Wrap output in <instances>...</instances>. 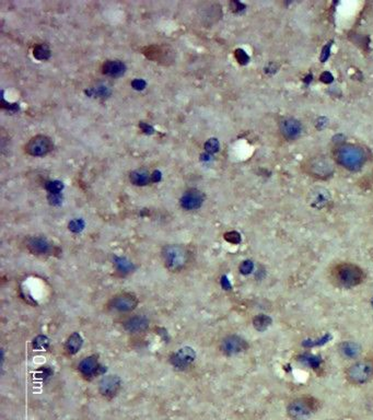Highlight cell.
<instances>
[{"label":"cell","mask_w":373,"mask_h":420,"mask_svg":"<svg viewBox=\"0 0 373 420\" xmlns=\"http://www.w3.org/2000/svg\"><path fill=\"white\" fill-rule=\"evenodd\" d=\"M336 160L338 165L350 171H358L367 161L364 150L356 145H343L336 151Z\"/></svg>","instance_id":"1"},{"label":"cell","mask_w":373,"mask_h":420,"mask_svg":"<svg viewBox=\"0 0 373 420\" xmlns=\"http://www.w3.org/2000/svg\"><path fill=\"white\" fill-rule=\"evenodd\" d=\"M333 275L337 284L344 288L356 287L360 284L364 278L362 269L357 265L349 264V263L337 265Z\"/></svg>","instance_id":"2"},{"label":"cell","mask_w":373,"mask_h":420,"mask_svg":"<svg viewBox=\"0 0 373 420\" xmlns=\"http://www.w3.org/2000/svg\"><path fill=\"white\" fill-rule=\"evenodd\" d=\"M347 380L353 384H364L373 379V359L367 358L355 362L346 372Z\"/></svg>","instance_id":"3"},{"label":"cell","mask_w":373,"mask_h":420,"mask_svg":"<svg viewBox=\"0 0 373 420\" xmlns=\"http://www.w3.org/2000/svg\"><path fill=\"white\" fill-rule=\"evenodd\" d=\"M162 256L166 266L172 272L184 268L189 261V252L181 245H168L163 248Z\"/></svg>","instance_id":"4"},{"label":"cell","mask_w":373,"mask_h":420,"mask_svg":"<svg viewBox=\"0 0 373 420\" xmlns=\"http://www.w3.org/2000/svg\"><path fill=\"white\" fill-rule=\"evenodd\" d=\"M306 169L312 176L318 177V179H327L334 172L333 163L323 156L310 160L307 162Z\"/></svg>","instance_id":"5"},{"label":"cell","mask_w":373,"mask_h":420,"mask_svg":"<svg viewBox=\"0 0 373 420\" xmlns=\"http://www.w3.org/2000/svg\"><path fill=\"white\" fill-rule=\"evenodd\" d=\"M52 148L53 145L51 139L46 136H43V135H39V136L33 137L27 142L25 150L28 154L34 156H41L47 154L52 150Z\"/></svg>","instance_id":"6"},{"label":"cell","mask_w":373,"mask_h":420,"mask_svg":"<svg viewBox=\"0 0 373 420\" xmlns=\"http://www.w3.org/2000/svg\"><path fill=\"white\" fill-rule=\"evenodd\" d=\"M312 398H299L290 403L288 414L292 418H303L311 415L315 410V403Z\"/></svg>","instance_id":"7"},{"label":"cell","mask_w":373,"mask_h":420,"mask_svg":"<svg viewBox=\"0 0 373 420\" xmlns=\"http://www.w3.org/2000/svg\"><path fill=\"white\" fill-rule=\"evenodd\" d=\"M331 201V194L324 187H314L307 194V203L312 208L318 210L325 208Z\"/></svg>","instance_id":"8"},{"label":"cell","mask_w":373,"mask_h":420,"mask_svg":"<svg viewBox=\"0 0 373 420\" xmlns=\"http://www.w3.org/2000/svg\"><path fill=\"white\" fill-rule=\"evenodd\" d=\"M196 358V352L191 347H183L172 354L171 362L175 368L184 370L189 368Z\"/></svg>","instance_id":"9"},{"label":"cell","mask_w":373,"mask_h":420,"mask_svg":"<svg viewBox=\"0 0 373 420\" xmlns=\"http://www.w3.org/2000/svg\"><path fill=\"white\" fill-rule=\"evenodd\" d=\"M247 343L240 336L231 335L222 340L221 350L227 356H233L246 350Z\"/></svg>","instance_id":"10"},{"label":"cell","mask_w":373,"mask_h":420,"mask_svg":"<svg viewBox=\"0 0 373 420\" xmlns=\"http://www.w3.org/2000/svg\"><path fill=\"white\" fill-rule=\"evenodd\" d=\"M279 130H281L282 135L286 139L292 140L300 136L301 132H302V126H301L299 120L292 117H287L279 123Z\"/></svg>","instance_id":"11"},{"label":"cell","mask_w":373,"mask_h":420,"mask_svg":"<svg viewBox=\"0 0 373 420\" xmlns=\"http://www.w3.org/2000/svg\"><path fill=\"white\" fill-rule=\"evenodd\" d=\"M137 305V298L131 294L116 296L112 300V308L118 312H129Z\"/></svg>","instance_id":"12"},{"label":"cell","mask_w":373,"mask_h":420,"mask_svg":"<svg viewBox=\"0 0 373 420\" xmlns=\"http://www.w3.org/2000/svg\"><path fill=\"white\" fill-rule=\"evenodd\" d=\"M120 387V379L116 375H106L99 384V390L105 397H112Z\"/></svg>","instance_id":"13"},{"label":"cell","mask_w":373,"mask_h":420,"mask_svg":"<svg viewBox=\"0 0 373 420\" xmlns=\"http://www.w3.org/2000/svg\"><path fill=\"white\" fill-rule=\"evenodd\" d=\"M204 201L203 194L197 189H190L181 198L182 207L186 210H195L202 206Z\"/></svg>","instance_id":"14"},{"label":"cell","mask_w":373,"mask_h":420,"mask_svg":"<svg viewBox=\"0 0 373 420\" xmlns=\"http://www.w3.org/2000/svg\"><path fill=\"white\" fill-rule=\"evenodd\" d=\"M149 325V321L146 316L137 315L128 318L124 324L125 330L129 333H140L145 331Z\"/></svg>","instance_id":"15"},{"label":"cell","mask_w":373,"mask_h":420,"mask_svg":"<svg viewBox=\"0 0 373 420\" xmlns=\"http://www.w3.org/2000/svg\"><path fill=\"white\" fill-rule=\"evenodd\" d=\"M27 247L35 254H46L51 252L52 245L44 238H31L27 241Z\"/></svg>","instance_id":"16"},{"label":"cell","mask_w":373,"mask_h":420,"mask_svg":"<svg viewBox=\"0 0 373 420\" xmlns=\"http://www.w3.org/2000/svg\"><path fill=\"white\" fill-rule=\"evenodd\" d=\"M339 352L344 358L356 359L361 353V347L355 341H344L338 347Z\"/></svg>","instance_id":"17"},{"label":"cell","mask_w":373,"mask_h":420,"mask_svg":"<svg viewBox=\"0 0 373 420\" xmlns=\"http://www.w3.org/2000/svg\"><path fill=\"white\" fill-rule=\"evenodd\" d=\"M103 74L112 77H118L121 76L126 70V66L124 62L119 60H107L103 63Z\"/></svg>","instance_id":"18"},{"label":"cell","mask_w":373,"mask_h":420,"mask_svg":"<svg viewBox=\"0 0 373 420\" xmlns=\"http://www.w3.org/2000/svg\"><path fill=\"white\" fill-rule=\"evenodd\" d=\"M79 370H80V372L85 376L95 375L99 370L98 359L95 357V356L84 358L80 362V365H79Z\"/></svg>","instance_id":"19"},{"label":"cell","mask_w":373,"mask_h":420,"mask_svg":"<svg viewBox=\"0 0 373 420\" xmlns=\"http://www.w3.org/2000/svg\"><path fill=\"white\" fill-rule=\"evenodd\" d=\"M82 344H83V339L80 334L79 333L71 334L66 341V350L71 354H75L79 351V349H80Z\"/></svg>","instance_id":"20"},{"label":"cell","mask_w":373,"mask_h":420,"mask_svg":"<svg viewBox=\"0 0 373 420\" xmlns=\"http://www.w3.org/2000/svg\"><path fill=\"white\" fill-rule=\"evenodd\" d=\"M131 182L137 186H145L151 182V175L145 170L134 171L131 174Z\"/></svg>","instance_id":"21"},{"label":"cell","mask_w":373,"mask_h":420,"mask_svg":"<svg viewBox=\"0 0 373 420\" xmlns=\"http://www.w3.org/2000/svg\"><path fill=\"white\" fill-rule=\"evenodd\" d=\"M253 325L255 327V330H257L258 332H264L271 325V318L265 314L256 315L253 318Z\"/></svg>","instance_id":"22"},{"label":"cell","mask_w":373,"mask_h":420,"mask_svg":"<svg viewBox=\"0 0 373 420\" xmlns=\"http://www.w3.org/2000/svg\"><path fill=\"white\" fill-rule=\"evenodd\" d=\"M114 264H115L116 269L120 274H128L131 273L134 265L131 261H128L126 257H115L114 260Z\"/></svg>","instance_id":"23"},{"label":"cell","mask_w":373,"mask_h":420,"mask_svg":"<svg viewBox=\"0 0 373 420\" xmlns=\"http://www.w3.org/2000/svg\"><path fill=\"white\" fill-rule=\"evenodd\" d=\"M33 55L35 58L40 60H46L51 56V51H49V48L46 45H38L34 48Z\"/></svg>","instance_id":"24"},{"label":"cell","mask_w":373,"mask_h":420,"mask_svg":"<svg viewBox=\"0 0 373 420\" xmlns=\"http://www.w3.org/2000/svg\"><path fill=\"white\" fill-rule=\"evenodd\" d=\"M45 188L49 191V194H60L64 189V184L59 181H51L45 184Z\"/></svg>","instance_id":"25"},{"label":"cell","mask_w":373,"mask_h":420,"mask_svg":"<svg viewBox=\"0 0 373 420\" xmlns=\"http://www.w3.org/2000/svg\"><path fill=\"white\" fill-rule=\"evenodd\" d=\"M205 149L208 153H216L219 151L220 149V145H219V141L216 138H211V139H208L207 142L205 144Z\"/></svg>","instance_id":"26"},{"label":"cell","mask_w":373,"mask_h":420,"mask_svg":"<svg viewBox=\"0 0 373 420\" xmlns=\"http://www.w3.org/2000/svg\"><path fill=\"white\" fill-rule=\"evenodd\" d=\"M49 345V340L46 336H38L33 340V347L35 349H45Z\"/></svg>","instance_id":"27"},{"label":"cell","mask_w":373,"mask_h":420,"mask_svg":"<svg viewBox=\"0 0 373 420\" xmlns=\"http://www.w3.org/2000/svg\"><path fill=\"white\" fill-rule=\"evenodd\" d=\"M83 228H84V221L82 219H74L69 222V230H71L75 233L82 231Z\"/></svg>","instance_id":"28"},{"label":"cell","mask_w":373,"mask_h":420,"mask_svg":"<svg viewBox=\"0 0 373 420\" xmlns=\"http://www.w3.org/2000/svg\"><path fill=\"white\" fill-rule=\"evenodd\" d=\"M225 239H226V241L230 242V243H232V244H239L241 242L240 233L236 232V231H230V232L226 233Z\"/></svg>","instance_id":"29"},{"label":"cell","mask_w":373,"mask_h":420,"mask_svg":"<svg viewBox=\"0 0 373 420\" xmlns=\"http://www.w3.org/2000/svg\"><path fill=\"white\" fill-rule=\"evenodd\" d=\"M254 263L252 261H244L240 265V273L242 275H248L253 272Z\"/></svg>","instance_id":"30"},{"label":"cell","mask_w":373,"mask_h":420,"mask_svg":"<svg viewBox=\"0 0 373 420\" xmlns=\"http://www.w3.org/2000/svg\"><path fill=\"white\" fill-rule=\"evenodd\" d=\"M235 58L241 63V65H245V63H247L250 60L248 55L241 48L236 49L235 51Z\"/></svg>","instance_id":"31"},{"label":"cell","mask_w":373,"mask_h":420,"mask_svg":"<svg viewBox=\"0 0 373 420\" xmlns=\"http://www.w3.org/2000/svg\"><path fill=\"white\" fill-rule=\"evenodd\" d=\"M302 360L304 362H306L307 365H310L311 367H318L319 364H320V360L317 359V358H314L313 356H303Z\"/></svg>","instance_id":"32"},{"label":"cell","mask_w":373,"mask_h":420,"mask_svg":"<svg viewBox=\"0 0 373 420\" xmlns=\"http://www.w3.org/2000/svg\"><path fill=\"white\" fill-rule=\"evenodd\" d=\"M146 81L145 80H142V79H135L133 82H132V87L135 89V90H143L146 88Z\"/></svg>","instance_id":"33"},{"label":"cell","mask_w":373,"mask_h":420,"mask_svg":"<svg viewBox=\"0 0 373 420\" xmlns=\"http://www.w3.org/2000/svg\"><path fill=\"white\" fill-rule=\"evenodd\" d=\"M48 201L53 205H58L61 202V196L60 194H49Z\"/></svg>","instance_id":"34"},{"label":"cell","mask_w":373,"mask_h":420,"mask_svg":"<svg viewBox=\"0 0 373 420\" xmlns=\"http://www.w3.org/2000/svg\"><path fill=\"white\" fill-rule=\"evenodd\" d=\"M139 127L141 128V131L143 132V133H146V134H153V132H154V130H153V127L151 126V125H149V124H146V123H140L139 124Z\"/></svg>","instance_id":"35"},{"label":"cell","mask_w":373,"mask_h":420,"mask_svg":"<svg viewBox=\"0 0 373 420\" xmlns=\"http://www.w3.org/2000/svg\"><path fill=\"white\" fill-rule=\"evenodd\" d=\"M333 76L331 73H328V71H325V73H323L321 75V80L325 83H331L333 81Z\"/></svg>","instance_id":"36"},{"label":"cell","mask_w":373,"mask_h":420,"mask_svg":"<svg viewBox=\"0 0 373 420\" xmlns=\"http://www.w3.org/2000/svg\"><path fill=\"white\" fill-rule=\"evenodd\" d=\"M221 286H222V288H224L225 290H230L231 289V284H230V281H229V279L227 278V276H224L221 278Z\"/></svg>","instance_id":"37"},{"label":"cell","mask_w":373,"mask_h":420,"mask_svg":"<svg viewBox=\"0 0 373 420\" xmlns=\"http://www.w3.org/2000/svg\"><path fill=\"white\" fill-rule=\"evenodd\" d=\"M231 6H232L233 11H236V12H239V11L244 9V6H243V5H242L241 3H239V2H232V3H231Z\"/></svg>","instance_id":"38"},{"label":"cell","mask_w":373,"mask_h":420,"mask_svg":"<svg viewBox=\"0 0 373 420\" xmlns=\"http://www.w3.org/2000/svg\"><path fill=\"white\" fill-rule=\"evenodd\" d=\"M161 177H162V174L160 171H154V172L151 174V182L158 183L161 180Z\"/></svg>","instance_id":"39"},{"label":"cell","mask_w":373,"mask_h":420,"mask_svg":"<svg viewBox=\"0 0 373 420\" xmlns=\"http://www.w3.org/2000/svg\"><path fill=\"white\" fill-rule=\"evenodd\" d=\"M372 304H373V300H372Z\"/></svg>","instance_id":"40"}]
</instances>
